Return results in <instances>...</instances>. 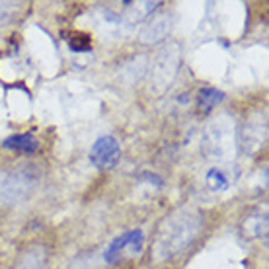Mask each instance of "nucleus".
<instances>
[{"label":"nucleus","instance_id":"f257e3e1","mask_svg":"<svg viewBox=\"0 0 269 269\" xmlns=\"http://www.w3.org/2000/svg\"><path fill=\"white\" fill-rule=\"evenodd\" d=\"M201 226H203V217L193 207H183L174 215H170L160 226V232L152 246L154 260L162 262L181 254L197 238Z\"/></svg>","mask_w":269,"mask_h":269},{"label":"nucleus","instance_id":"f03ea898","mask_svg":"<svg viewBox=\"0 0 269 269\" xmlns=\"http://www.w3.org/2000/svg\"><path fill=\"white\" fill-rule=\"evenodd\" d=\"M236 123L228 113H219L207 121L201 133V148L207 158L217 162H230L236 156Z\"/></svg>","mask_w":269,"mask_h":269},{"label":"nucleus","instance_id":"7ed1b4c3","mask_svg":"<svg viewBox=\"0 0 269 269\" xmlns=\"http://www.w3.org/2000/svg\"><path fill=\"white\" fill-rule=\"evenodd\" d=\"M37 183V174L31 168L18 166L0 170V205H12L25 199Z\"/></svg>","mask_w":269,"mask_h":269},{"label":"nucleus","instance_id":"20e7f679","mask_svg":"<svg viewBox=\"0 0 269 269\" xmlns=\"http://www.w3.org/2000/svg\"><path fill=\"white\" fill-rule=\"evenodd\" d=\"M178 67H179V49H178V45L166 47L158 55V59H156V63L152 67L150 86H152V90L156 94L164 92L174 82V78L178 74Z\"/></svg>","mask_w":269,"mask_h":269},{"label":"nucleus","instance_id":"39448f33","mask_svg":"<svg viewBox=\"0 0 269 269\" xmlns=\"http://www.w3.org/2000/svg\"><path fill=\"white\" fill-rule=\"evenodd\" d=\"M121 158V146L119 140L113 134H104L94 140L90 148V162L100 170L113 168Z\"/></svg>","mask_w":269,"mask_h":269},{"label":"nucleus","instance_id":"423d86ee","mask_svg":"<svg viewBox=\"0 0 269 269\" xmlns=\"http://www.w3.org/2000/svg\"><path fill=\"white\" fill-rule=\"evenodd\" d=\"M268 138V119L262 113H254L240 133V146L246 154H256Z\"/></svg>","mask_w":269,"mask_h":269},{"label":"nucleus","instance_id":"0eeeda50","mask_svg":"<svg viewBox=\"0 0 269 269\" xmlns=\"http://www.w3.org/2000/svg\"><path fill=\"white\" fill-rule=\"evenodd\" d=\"M142 240H144V234L142 230L134 228V230H129L125 234H119L117 238H113L110 242V246L106 248V262L108 264H113L117 262V258H121L123 252L131 254V256H136L140 254L142 250Z\"/></svg>","mask_w":269,"mask_h":269},{"label":"nucleus","instance_id":"6e6552de","mask_svg":"<svg viewBox=\"0 0 269 269\" xmlns=\"http://www.w3.org/2000/svg\"><path fill=\"white\" fill-rule=\"evenodd\" d=\"M170 29H172V16L168 12H162L142 25V29L138 33V41H142L146 45L158 43L170 33Z\"/></svg>","mask_w":269,"mask_h":269},{"label":"nucleus","instance_id":"1a4fd4ad","mask_svg":"<svg viewBox=\"0 0 269 269\" xmlns=\"http://www.w3.org/2000/svg\"><path fill=\"white\" fill-rule=\"evenodd\" d=\"M2 146L8 150H20V152H35L39 142L31 133H20V134H10L8 138L2 140Z\"/></svg>","mask_w":269,"mask_h":269},{"label":"nucleus","instance_id":"9d476101","mask_svg":"<svg viewBox=\"0 0 269 269\" xmlns=\"http://www.w3.org/2000/svg\"><path fill=\"white\" fill-rule=\"evenodd\" d=\"M205 185L209 191L219 193V191H226L230 185V174L221 168V166H213L211 170H207L205 174Z\"/></svg>","mask_w":269,"mask_h":269},{"label":"nucleus","instance_id":"9b49d317","mask_svg":"<svg viewBox=\"0 0 269 269\" xmlns=\"http://www.w3.org/2000/svg\"><path fill=\"white\" fill-rule=\"evenodd\" d=\"M45 262H47V250L43 246H31L22 254L16 269H43Z\"/></svg>","mask_w":269,"mask_h":269},{"label":"nucleus","instance_id":"f8f14e48","mask_svg":"<svg viewBox=\"0 0 269 269\" xmlns=\"http://www.w3.org/2000/svg\"><path fill=\"white\" fill-rule=\"evenodd\" d=\"M244 234L248 238H262V236L266 238L268 236V213L260 211V213L250 215L244 221Z\"/></svg>","mask_w":269,"mask_h":269},{"label":"nucleus","instance_id":"ddd939ff","mask_svg":"<svg viewBox=\"0 0 269 269\" xmlns=\"http://www.w3.org/2000/svg\"><path fill=\"white\" fill-rule=\"evenodd\" d=\"M223 100H224V92H221L217 88H203V90H199V110L201 112H211Z\"/></svg>","mask_w":269,"mask_h":269},{"label":"nucleus","instance_id":"4468645a","mask_svg":"<svg viewBox=\"0 0 269 269\" xmlns=\"http://www.w3.org/2000/svg\"><path fill=\"white\" fill-rule=\"evenodd\" d=\"M68 47H70V51H74V53H86V51L92 49V41H90V37L84 35V33H74V35L68 39Z\"/></svg>","mask_w":269,"mask_h":269},{"label":"nucleus","instance_id":"2eb2a0df","mask_svg":"<svg viewBox=\"0 0 269 269\" xmlns=\"http://www.w3.org/2000/svg\"><path fill=\"white\" fill-rule=\"evenodd\" d=\"M138 181H140V183H148V185H150V187H154V189L162 185V179H160L156 174H150V172H144V174H140Z\"/></svg>","mask_w":269,"mask_h":269},{"label":"nucleus","instance_id":"dca6fc26","mask_svg":"<svg viewBox=\"0 0 269 269\" xmlns=\"http://www.w3.org/2000/svg\"><path fill=\"white\" fill-rule=\"evenodd\" d=\"M4 16H6V4H2V2H0V20H2Z\"/></svg>","mask_w":269,"mask_h":269}]
</instances>
